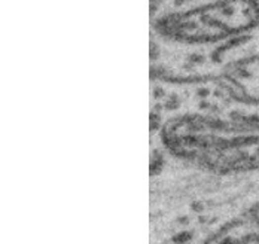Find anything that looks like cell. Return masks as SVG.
Masks as SVG:
<instances>
[{"label":"cell","instance_id":"cell-1","mask_svg":"<svg viewBox=\"0 0 259 244\" xmlns=\"http://www.w3.org/2000/svg\"><path fill=\"white\" fill-rule=\"evenodd\" d=\"M207 244H259V217L249 213L224 226Z\"/></svg>","mask_w":259,"mask_h":244},{"label":"cell","instance_id":"cell-2","mask_svg":"<svg viewBox=\"0 0 259 244\" xmlns=\"http://www.w3.org/2000/svg\"><path fill=\"white\" fill-rule=\"evenodd\" d=\"M225 79L238 97L259 103V57L237 67Z\"/></svg>","mask_w":259,"mask_h":244},{"label":"cell","instance_id":"cell-3","mask_svg":"<svg viewBox=\"0 0 259 244\" xmlns=\"http://www.w3.org/2000/svg\"><path fill=\"white\" fill-rule=\"evenodd\" d=\"M151 21L191 12L207 11L230 0H151Z\"/></svg>","mask_w":259,"mask_h":244},{"label":"cell","instance_id":"cell-4","mask_svg":"<svg viewBox=\"0 0 259 244\" xmlns=\"http://www.w3.org/2000/svg\"><path fill=\"white\" fill-rule=\"evenodd\" d=\"M253 213H255V215H256V216L259 217V207H258V209H256V210H255V212H253Z\"/></svg>","mask_w":259,"mask_h":244}]
</instances>
